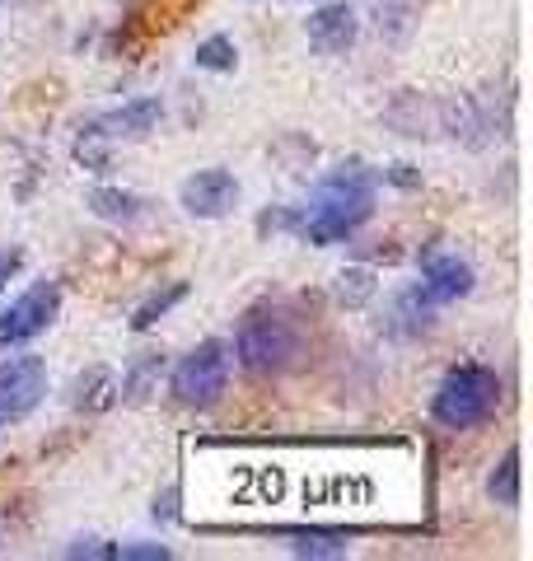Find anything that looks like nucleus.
Wrapping results in <instances>:
<instances>
[{
	"label": "nucleus",
	"instance_id": "1",
	"mask_svg": "<svg viewBox=\"0 0 533 561\" xmlns=\"http://www.w3.org/2000/svg\"><path fill=\"white\" fill-rule=\"evenodd\" d=\"M375 187L379 173L365 169L361 160L337 164L324 183L314 187V197L305 210H295V230L314 249H332V243H347L361 225L375 216Z\"/></svg>",
	"mask_w": 533,
	"mask_h": 561
},
{
	"label": "nucleus",
	"instance_id": "2",
	"mask_svg": "<svg viewBox=\"0 0 533 561\" xmlns=\"http://www.w3.org/2000/svg\"><path fill=\"white\" fill-rule=\"evenodd\" d=\"M305 351V332H299L295 313L276 309V305H258L243 313V323L235 332V356L248 375H286L291 365L299 360Z\"/></svg>",
	"mask_w": 533,
	"mask_h": 561
},
{
	"label": "nucleus",
	"instance_id": "3",
	"mask_svg": "<svg viewBox=\"0 0 533 561\" xmlns=\"http://www.w3.org/2000/svg\"><path fill=\"white\" fill-rule=\"evenodd\" d=\"M501 408V375L491 365H454L450 375L440 379V389L431 398V416L444 431H473Z\"/></svg>",
	"mask_w": 533,
	"mask_h": 561
},
{
	"label": "nucleus",
	"instance_id": "4",
	"mask_svg": "<svg viewBox=\"0 0 533 561\" xmlns=\"http://www.w3.org/2000/svg\"><path fill=\"white\" fill-rule=\"evenodd\" d=\"M225 383H229V346L216 342V337H206L202 346H192L188 356L178 360L169 389H173V398L183 402V408L202 412V408H216Z\"/></svg>",
	"mask_w": 533,
	"mask_h": 561
},
{
	"label": "nucleus",
	"instance_id": "5",
	"mask_svg": "<svg viewBox=\"0 0 533 561\" xmlns=\"http://www.w3.org/2000/svg\"><path fill=\"white\" fill-rule=\"evenodd\" d=\"M61 313V286L57 280H33V286L0 309V351H14V346H29L33 337L57 323Z\"/></svg>",
	"mask_w": 533,
	"mask_h": 561
},
{
	"label": "nucleus",
	"instance_id": "6",
	"mask_svg": "<svg viewBox=\"0 0 533 561\" xmlns=\"http://www.w3.org/2000/svg\"><path fill=\"white\" fill-rule=\"evenodd\" d=\"M47 393L43 356H10L0 360V421H24Z\"/></svg>",
	"mask_w": 533,
	"mask_h": 561
},
{
	"label": "nucleus",
	"instance_id": "7",
	"mask_svg": "<svg viewBox=\"0 0 533 561\" xmlns=\"http://www.w3.org/2000/svg\"><path fill=\"white\" fill-rule=\"evenodd\" d=\"M178 202H183V210L197 220H225L229 210L239 206V179L229 169H202L183 183Z\"/></svg>",
	"mask_w": 533,
	"mask_h": 561
},
{
	"label": "nucleus",
	"instance_id": "8",
	"mask_svg": "<svg viewBox=\"0 0 533 561\" xmlns=\"http://www.w3.org/2000/svg\"><path fill=\"white\" fill-rule=\"evenodd\" d=\"M355 33H361V20L347 0H332V5H318L305 20V38L318 57H342V51L355 47Z\"/></svg>",
	"mask_w": 533,
	"mask_h": 561
},
{
	"label": "nucleus",
	"instance_id": "9",
	"mask_svg": "<svg viewBox=\"0 0 533 561\" xmlns=\"http://www.w3.org/2000/svg\"><path fill=\"white\" fill-rule=\"evenodd\" d=\"M473 267L464 257H454V253H435V257H426V267H421V280H417V290L431 300L435 309L440 305H454V300H464V295L473 290Z\"/></svg>",
	"mask_w": 533,
	"mask_h": 561
},
{
	"label": "nucleus",
	"instance_id": "10",
	"mask_svg": "<svg viewBox=\"0 0 533 561\" xmlns=\"http://www.w3.org/2000/svg\"><path fill=\"white\" fill-rule=\"evenodd\" d=\"M159 122H165V103L159 99H132V103H122V108L94 117L84 131H94L103 140H140V136H150Z\"/></svg>",
	"mask_w": 533,
	"mask_h": 561
},
{
	"label": "nucleus",
	"instance_id": "11",
	"mask_svg": "<svg viewBox=\"0 0 533 561\" xmlns=\"http://www.w3.org/2000/svg\"><path fill=\"white\" fill-rule=\"evenodd\" d=\"M431 328H435V305L426 300L417 286L402 290L394 309H388V332H394V337H421V332H431Z\"/></svg>",
	"mask_w": 533,
	"mask_h": 561
},
{
	"label": "nucleus",
	"instance_id": "12",
	"mask_svg": "<svg viewBox=\"0 0 533 561\" xmlns=\"http://www.w3.org/2000/svg\"><path fill=\"white\" fill-rule=\"evenodd\" d=\"M89 210L113 225H136V220H146V197L122 192V187H94L89 192Z\"/></svg>",
	"mask_w": 533,
	"mask_h": 561
},
{
	"label": "nucleus",
	"instance_id": "13",
	"mask_svg": "<svg viewBox=\"0 0 533 561\" xmlns=\"http://www.w3.org/2000/svg\"><path fill=\"white\" fill-rule=\"evenodd\" d=\"M70 402H76L80 412H109L117 402V375L109 370V365H94L89 375L76 379V393H70Z\"/></svg>",
	"mask_w": 533,
	"mask_h": 561
},
{
	"label": "nucleus",
	"instance_id": "14",
	"mask_svg": "<svg viewBox=\"0 0 533 561\" xmlns=\"http://www.w3.org/2000/svg\"><path fill=\"white\" fill-rule=\"evenodd\" d=\"M159 370H165V356H159V351H140V356L132 360V370L117 379V398L146 402L150 389H155V379H159Z\"/></svg>",
	"mask_w": 533,
	"mask_h": 561
},
{
	"label": "nucleus",
	"instance_id": "15",
	"mask_svg": "<svg viewBox=\"0 0 533 561\" xmlns=\"http://www.w3.org/2000/svg\"><path fill=\"white\" fill-rule=\"evenodd\" d=\"M487 496H491L496 505H506V511H514V505H520V445H510V449L501 454V463L491 468Z\"/></svg>",
	"mask_w": 533,
	"mask_h": 561
},
{
	"label": "nucleus",
	"instance_id": "16",
	"mask_svg": "<svg viewBox=\"0 0 533 561\" xmlns=\"http://www.w3.org/2000/svg\"><path fill=\"white\" fill-rule=\"evenodd\" d=\"M375 14H379V38L402 43L412 33V24L421 20V0H379Z\"/></svg>",
	"mask_w": 533,
	"mask_h": 561
},
{
	"label": "nucleus",
	"instance_id": "17",
	"mask_svg": "<svg viewBox=\"0 0 533 561\" xmlns=\"http://www.w3.org/2000/svg\"><path fill=\"white\" fill-rule=\"evenodd\" d=\"M286 538H291V552L299 557H347L351 552V538L332 529H286Z\"/></svg>",
	"mask_w": 533,
	"mask_h": 561
},
{
	"label": "nucleus",
	"instance_id": "18",
	"mask_svg": "<svg viewBox=\"0 0 533 561\" xmlns=\"http://www.w3.org/2000/svg\"><path fill=\"white\" fill-rule=\"evenodd\" d=\"M192 61H197V70H211V76H229V70L239 66V47L229 33H211V38L197 43Z\"/></svg>",
	"mask_w": 533,
	"mask_h": 561
},
{
	"label": "nucleus",
	"instance_id": "19",
	"mask_svg": "<svg viewBox=\"0 0 533 561\" xmlns=\"http://www.w3.org/2000/svg\"><path fill=\"white\" fill-rule=\"evenodd\" d=\"M375 290H379V280L370 267H347V272H337V305H347V309H365L370 300H375Z\"/></svg>",
	"mask_w": 533,
	"mask_h": 561
},
{
	"label": "nucleus",
	"instance_id": "20",
	"mask_svg": "<svg viewBox=\"0 0 533 561\" xmlns=\"http://www.w3.org/2000/svg\"><path fill=\"white\" fill-rule=\"evenodd\" d=\"M178 300H188V280H169L165 290H155L146 305H136V313H132V328L136 332H146V328H155L165 313L178 305Z\"/></svg>",
	"mask_w": 533,
	"mask_h": 561
},
{
	"label": "nucleus",
	"instance_id": "21",
	"mask_svg": "<svg viewBox=\"0 0 533 561\" xmlns=\"http://www.w3.org/2000/svg\"><path fill=\"white\" fill-rule=\"evenodd\" d=\"M113 557H122V561H169L173 552L165 548V542H113Z\"/></svg>",
	"mask_w": 533,
	"mask_h": 561
},
{
	"label": "nucleus",
	"instance_id": "22",
	"mask_svg": "<svg viewBox=\"0 0 533 561\" xmlns=\"http://www.w3.org/2000/svg\"><path fill=\"white\" fill-rule=\"evenodd\" d=\"M20 267H24V249H0V290L20 276Z\"/></svg>",
	"mask_w": 533,
	"mask_h": 561
},
{
	"label": "nucleus",
	"instance_id": "23",
	"mask_svg": "<svg viewBox=\"0 0 533 561\" xmlns=\"http://www.w3.org/2000/svg\"><path fill=\"white\" fill-rule=\"evenodd\" d=\"M66 557H113V542H103V538H80V542H70Z\"/></svg>",
	"mask_w": 533,
	"mask_h": 561
},
{
	"label": "nucleus",
	"instance_id": "24",
	"mask_svg": "<svg viewBox=\"0 0 533 561\" xmlns=\"http://www.w3.org/2000/svg\"><path fill=\"white\" fill-rule=\"evenodd\" d=\"M384 179H388V183H398V187H417V183H421V173H417L412 164H388V169H384Z\"/></svg>",
	"mask_w": 533,
	"mask_h": 561
}]
</instances>
